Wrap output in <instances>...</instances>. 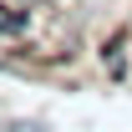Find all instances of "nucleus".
<instances>
[{"label":"nucleus","instance_id":"1","mask_svg":"<svg viewBox=\"0 0 132 132\" xmlns=\"http://www.w3.org/2000/svg\"><path fill=\"white\" fill-rule=\"evenodd\" d=\"M31 31V5H0V36H26Z\"/></svg>","mask_w":132,"mask_h":132},{"label":"nucleus","instance_id":"2","mask_svg":"<svg viewBox=\"0 0 132 132\" xmlns=\"http://www.w3.org/2000/svg\"><path fill=\"white\" fill-rule=\"evenodd\" d=\"M20 5H31V10H36V5H46V0H20Z\"/></svg>","mask_w":132,"mask_h":132}]
</instances>
